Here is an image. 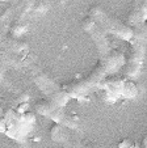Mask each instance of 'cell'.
<instances>
[{"label": "cell", "mask_w": 147, "mask_h": 148, "mask_svg": "<svg viewBox=\"0 0 147 148\" xmlns=\"http://www.w3.org/2000/svg\"><path fill=\"white\" fill-rule=\"evenodd\" d=\"M125 63H126V59H125V55L122 53H118V51L110 53L106 58L103 59L101 64L87 79H84V80H81V81H78V83L68 84V85L63 87L62 89H63L70 97L86 95L92 88L97 87V85L105 79V76L110 75V73L116 72L117 70H119L121 67H124Z\"/></svg>", "instance_id": "cell-1"}, {"label": "cell", "mask_w": 147, "mask_h": 148, "mask_svg": "<svg viewBox=\"0 0 147 148\" xmlns=\"http://www.w3.org/2000/svg\"><path fill=\"white\" fill-rule=\"evenodd\" d=\"M97 25L103 29L104 33H109L112 36H116L117 38L124 41H130L133 38V29L130 26L125 25L119 20L113 17L110 13L105 11L101 5H95L89 11V16Z\"/></svg>", "instance_id": "cell-2"}, {"label": "cell", "mask_w": 147, "mask_h": 148, "mask_svg": "<svg viewBox=\"0 0 147 148\" xmlns=\"http://www.w3.org/2000/svg\"><path fill=\"white\" fill-rule=\"evenodd\" d=\"M131 50L128 63H125V75L129 79H134L142 70L147 49V37L144 34L143 26H137V30H133Z\"/></svg>", "instance_id": "cell-3"}, {"label": "cell", "mask_w": 147, "mask_h": 148, "mask_svg": "<svg viewBox=\"0 0 147 148\" xmlns=\"http://www.w3.org/2000/svg\"><path fill=\"white\" fill-rule=\"evenodd\" d=\"M36 110L43 117L55 121L57 125H61L68 130H76L79 127V119L67 114L62 108H58L49 101H41L36 105Z\"/></svg>", "instance_id": "cell-4"}, {"label": "cell", "mask_w": 147, "mask_h": 148, "mask_svg": "<svg viewBox=\"0 0 147 148\" xmlns=\"http://www.w3.org/2000/svg\"><path fill=\"white\" fill-rule=\"evenodd\" d=\"M81 26H83L84 30L91 36V38H92V41L95 42V45H96V49H97V51H99V54H100V56L103 59L106 58L112 51H110V46H109V41H108V38H106V34L103 32V29L97 25L91 17H87L83 23H81Z\"/></svg>", "instance_id": "cell-5"}, {"label": "cell", "mask_w": 147, "mask_h": 148, "mask_svg": "<svg viewBox=\"0 0 147 148\" xmlns=\"http://www.w3.org/2000/svg\"><path fill=\"white\" fill-rule=\"evenodd\" d=\"M0 49L11 54H14L17 56L28 55L29 53V47L26 43L13 38V37L4 36L3 32H0Z\"/></svg>", "instance_id": "cell-6"}, {"label": "cell", "mask_w": 147, "mask_h": 148, "mask_svg": "<svg viewBox=\"0 0 147 148\" xmlns=\"http://www.w3.org/2000/svg\"><path fill=\"white\" fill-rule=\"evenodd\" d=\"M147 20V1L141 3L137 9L133 12V14L129 18V23L133 26H141L142 23H144Z\"/></svg>", "instance_id": "cell-7"}, {"label": "cell", "mask_w": 147, "mask_h": 148, "mask_svg": "<svg viewBox=\"0 0 147 148\" xmlns=\"http://www.w3.org/2000/svg\"><path fill=\"white\" fill-rule=\"evenodd\" d=\"M51 138H53V140H55V142L66 144V143L71 139V135H70L68 129H66V127H63V126H61V125H55L53 129H51Z\"/></svg>", "instance_id": "cell-8"}, {"label": "cell", "mask_w": 147, "mask_h": 148, "mask_svg": "<svg viewBox=\"0 0 147 148\" xmlns=\"http://www.w3.org/2000/svg\"><path fill=\"white\" fill-rule=\"evenodd\" d=\"M0 89H6V90L12 92V93H17V95H21V96H26V95H24L20 89H17V87H14L12 81H9L8 79L6 77L3 67H0Z\"/></svg>", "instance_id": "cell-9"}, {"label": "cell", "mask_w": 147, "mask_h": 148, "mask_svg": "<svg viewBox=\"0 0 147 148\" xmlns=\"http://www.w3.org/2000/svg\"><path fill=\"white\" fill-rule=\"evenodd\" d=\"M28 30V23H25V20H14V23L9 28V33L13 38L20 37Z\"/></svg>", "instance_id": "cell-10"}, {"label": "cell", "mask_w": 147, "mask_h": 148, "mask_svg": "<svg viewBox=\"0 0 147 148\" xmlns=\"http://www.w3.org/2000/svg\"><path fill=\"white\" fill-rule=\"evenodd\" d=\"M138 89H137V85L133 83L131 80H124V85H122V90H121V96L126 98H133L137 96Z\"/></svg>", "instance_id": "cell-11"}, {"label": "cell", "mask_w": 147, "mask_h": 148, "mask_svg": "<svg viewBox=\"0 0 147 148\" xmlns=\"http://www.w3.org/2000/svg\"><path fill=\"white\" fill-rule=\"evenodd\" d=\"M64 145H66L67 148H92V147H89V145H86V144H83V143H80L79 140H72V139H70Z\"/></svg>", "instance_id": "cell-12"}, {"label": "cell", "mask_w": 147, "mask_h": 148, "mask_svg": "<svg viewBox=\"0 0 147 148\" xmlns=\"http://www.w3.org/2000/svg\"><path fill=\"white\" fill-rule=\"evenodd\" d=\"M141 148H147V136L144 138V140H143V143H142Z\"/></svg>", "instance_id": "cell-13"}, {"label": "cell", "mask_w": 147, "mask_h": 148, "mask_svg": "<svg viewBox=\"0 0 147 148\" xmlns=\"http://www.w3.org/2000/svg\"><path fill=\"white\" fill-rule=\"evenodd\" d=\"M19 148H29V147H28V144H26V143H20Z\"/></svg>", "instance_id": "cell-14"}, {"label": "cell", "mask_w": 147, "mask_h": 148, "mask_svg": "<svg viewBox=\"0 0 147 148\" xmlns=\"http://www.w3.org/2000/svg\"><path fill=\"white\" fill-rule=\"evenodd\" d=\"M143 26V30H144V34H146V37H147V23L144 24V25H142Z\"/></svg>", "instance_id": "cell-15"}, {"label": "cell", "mask_w": 147, "mask_h": 148, "mask_svg": "<svg viewBox=\"0 0 147 148\" xmlns=\"http://www.w3.org/2000/svg\"><path fill=\"white\" fill-rule=\"evenodd\" d=\"M3 114V109H1V106H0V115Z\"/></svg>", "instance_id": "cell-16"}]
</instances>
